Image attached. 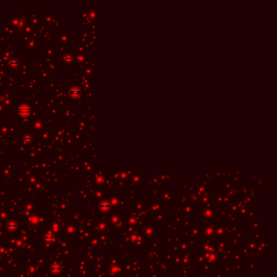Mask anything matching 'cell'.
<instances>
[{"label":"cell","instance_id":"cell-1","mask_svg":"<svg viewBox=\"0 0 277 277\" xmlns=\"http://www.w3.org/2000/svg\"><path fill=\"white\" fill-rule=\"evenodd\" d=\"M20 114L22 115H28L30 113V110H29V107H22L20 108Z\"/></svg>","mask_w":277,"mask_h":277}]
</instances>
